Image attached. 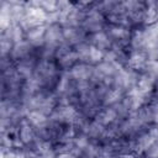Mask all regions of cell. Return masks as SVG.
I'll return each mask as SVG.
<instances>
[{
    "label": "cell",
    "mask_w": 158,
    "mask_h": 158,
    "mask_svg": "<svg viewBox=\"0 0 158 158\" xmlns=\"http://www.w3.org/2000/svg\"><path fill=\"white\" fill-rule=\"evenodd\" d=\"M147 63H148V59H147L146 54L142 53V52H139V51L133 52L130 56L128 60H127V64H128V67L131 69H142V68H146Z\"/></svg>",
    "instance_id": "2"
},
{
    "label": "cell",
    "mask_w": 158,
    "mask_h": 158,
    "mask_svg": "<svg viewBox=\"0 0 158 158\" xmlns=\"http://www.w3.org/2000/svg\"><path fill=\"white\" fill-rule=\"evenodd\" d=\"M93 46L101 49L104 52V49H107L109 46H110V41H109V37L102 33V32H96L94 33L93 36Z\"/></svg>",
    "instance_id": "5"
},
{
    "label": "cell",
    "mask_w": 158,
    "mask_h": 158,
    "mask_svg": "<svg viewBox=\"0 0 158 158\" xmlns=\"http://www.w3.org/2000/svg\"><path fill=\"white\" fill-rule=\"evenodd\" d=\"M28 121L35 126H43L46 123V116L38 110H32L28 114Z\"/></svg>",
    "instance_id": "8"
},
{
    "label": "cell",
    "mask_w": 158,
    "mask_h": 158,
    "mask_svg": "<svg viewBox=\"0 0 158 158\" xmlns=\"http://www.w3.org/2000/svg\"><path fill=\"white\" fill-rule=\"evenodd\" d=\"M120 158H135V157L131 156V154H123V156H121Z\"/></svg>",
    "instance_id": "17"
},
{
    "label": "cell",
    "mask_w": 158,
    "mask_h": 158,
    "mask_svg": "<svg viewBox=\"0 0 158 158\" xmlns=\"http://www.w3.org/2000/svg\"><path fill=\"white\" fill-rule=\"evenodd\" d=\"M116 115L117 112L114 110V109H105L104 111H101L99 115H98V118H96V122H99L100 125H107V123H111L115 118H116Z\"/></svg>",
    "instance_id": "7"
},
{
    "label": "cell",
    "mask_w": 158,
    "mask_h": 158,
    "mask_svg": "<svg viewBox=\"0 0 158 158\" xmlns=\"http://www.w3.org/2000/svg\"><path fill=\"white\" fill-rule=\"evenodd\" d=\"M56 158H74V156H73V154H70V153H68V152H64V153L58 154Z\"/></svg>",
    "instance_id": "16"
},
{
    "label": "cell",
    "mask_w": 158,
    "mask_h": 158,
    "mask_svg": "<svg viewBox=\"0 0 158 158\" xmlns=\"http://www.w3.org/2000/svg\"><path fill=\"white\" fill-rule=\"evenodd\" d=\"M111 35H112L116 40H125V38L128 37L127 30L123 28L122 26H118V25H116V26H114V27L111 28Z\"/></svg>",
    "instance_id": "13"
},
{
    "label": "cell",
    "mask_w": 158,
    "mask_h": 158,
    "mask_svg": "<svg viewBox=\"0 0 158 158\" xmlns=\"http://www.w3.org/2000/svg\"><path fill=\"white\" fill-rule=\"evenodd\" d=\"M143 20L151 25L158 22V2L148 4V7L143 11Z\"/></svg>",
    "instance_id": "4"
},
{
    "label": "cell",
    "mask_w": 158,
    "mask_h": 158,
    "mask_svg": "<svg viewBox=\"0 0 158 158\" xmlns=\"http://www.w3.org/2000/svg\"><path fill=\"white\" fill-rule=\"evenodd\" d=\"M12 53H14L15 57L22 58L23 56H26L28 53V44L26 42H23V41L16 43L15 47H14V49H12Z\"/></svg>",
    "instance_id": "11"
},
{
    "label": "cell",
    "mask_w": 158,
    "mask_h": 158,
    "mask_svg": "<svg viewBox=\"0 0 158 158\" xmlns=\"http://www.w3.org/2000/svg\"><path fill=\"white\" fill-rule=\"evenodd\" d=\"M20 138L23 143H28L32 139V128L30 127V125H22V127L20 128Z\"/></svg>",
    "instance_id": "12"
},
{
    "label": "cell",
    "mask_w": 158,
    "mask_h": 158,
    "mask_svg": "<svg viewBox=\"0 0 158 158\" xmlns=\"http://www.w3.org/2000/svg\"><path fill=\"white\" fill-rule=\"evenodd\" d=\"M60 37V31L58 28L57 25H52L49 26L48 28H46V33H44V41L48 43V44H53V43H57L58 40Z\"/></svg>",
    "instance_id": "6"
},
{
    "label": "cell",
    "mask_w": 158,
    "mask_h": 158,
    "mask_svg": "<svg viewBox=\"0 0 158 158\" xmlns=\"http://www.w3.org/2000/svg\"><path fill=\"white\" fill-rule=\"evenodd\" d=\"M91 73L93 72L90 70V67H88L86 64H75L72 68V77L80 81H84L85 79H88L91 75Z\"/></svg>",
    "instance_id": "3"
},
{
    "label": "cell",
    "mask_w": 158,
    "mask_h": 158,
    "mask_svg": "<svg viewBox=\"0 0 158 158\" xmlns=\"http://www.w3.org/2000/svg\"><path fill=\"white\" fill-rule=\"evenodd\" d=\"M146 152H147V156L149 158H158V141L154 142Z\"/></svg>",
    "instance_id": "14"
},
{
    "label": "cell",
    "mask_w": 158,
    "mask_h": 158,
    "mask_svg": "<svg viewBox=\"0 0 158 158\" xmlns=\"http://www.w3.org/2000/svg\"><path fill=\"white\" fill-rule=\"evenodd\" d=\"M152 114H153V121L158 123V102L152 106Z\"/></svg>",
    "instance_id": "15"
},
{
    "label": "cell",
    "mask_w": 158,
    "mask_h": 158,
    "mask_svg": "<svg viewBox=\"0 0 158 158\" xmlns=\"http://www.w3.org/2000/svg\"><path fill=\"white\" fill-rule=\"evenodd\" d=\"M154 78L151 77L149 74L144 73L142 74L138 79H137V83H136V89L143 94V95H147L148 93H151L153 90V86H154Z\"/></svg>",
    "instance_id": "1"
},
{
    "label": "cell",
    "mask_w": 158,
    "mask_h": 158,
    "mask_svg": "<svg viewBox=\"0 0 158 158\" xmlns=\"http://www.w3.org/2000/svg\"><path fill=\"white\" fill-rule=\"evenodd\" d=\"M104 56H105V52H102L101 49H99V48H96L94 46H90L88 60H90L93 63H98V62H100V60L104 59Z\"/></svg>",
    "instance_id": "9"
},
{
    "label": "cell",
    "mask_w": 158,
    "mask_h": 158,
    "mask_svg": "<svg viewBox=\"0 0 158 158\" xmlns=\"http://www.w3.org/2000/svg\"><path fill=\"white\" fill-rule=\"evenodd\" d=\"M120 99H121V90L112 89V90L107 91V94L105 96V104L112 105V104H116L117 101H120Z\"/></svg>",
    "instance_id": "10"
}]
</instances>
